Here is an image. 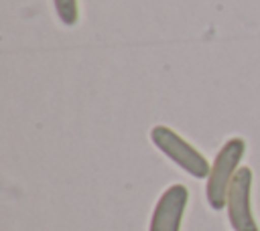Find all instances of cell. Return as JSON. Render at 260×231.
<instances>
[{"mask_svg":"<svg viewBox=\"0 0 260 231\" xmlns=\"http://www.w3.org/2000/svg\"><path fill=\"white\" fill-rule=\"evenodd\" d=\"M244 154H246V142L242 138H230L217 152L205 184V197L213 211H221L228 205V192L236 172L240 170V162Z\"/></svg>","mask_w":260,"mask_h":231,"instance_id":"obj_1","label":"cell"},{"mask_svg":"<svg viewBox=\"0 0 260 231\" xmlns=\"http://www.w3.org/2000/svg\"><path fill=\"white\" fill-rule=\"evenodd\" d=\"M150 140L167 158H171L187 174H191L195 178L209 176L211 166H209L207 158L197 148H193L185 138H181L177 132H173L169 126H154L150 130Z\"/></svg>","mask_w":260,"mask_h":231,"instance_id":"obj_2","label":"cell"},{"mask_svg":"<svg viewBox=\"0 0 260 231\" xmlns=\"http://www.w3.org/2000/svg\"><path fill=\"white\" fill-rule=\"evenodd\" d=\"M252 170L248 166H242L230 186L228 192V219L234 231H258L256 219L252 215Z\"/></svg>","mask_w":260,"mask_h":231,"instance_id":"obj_3","label":"cell"},{"mask_svg":"<svg viewBox=\"0 0 260 231\" xmlns=\"http://www.w3.org/2000/svg\"><path fill=\"white\" fill-rule=\"evenodd\" d=\"M189 190L183 184H171L156 201L148 231H181L183 215L187 209Z\"/></svg>","mask_w":260,"mask_h":231,"instance_id":"obj_4","label":"cell"},{"mask_svg":"<svg viewBox=\"0 0 260 231\" xmlns=\"http://www.w3.org/2000/svg\"><path fill=\"white\" fill-rule=\"evenodd\" d=\"M55 4V12L59 16V20L65 26H73L79 18V8H77V0H53Z\"/></svg>","mask_w":260,"mask_h":231,"instance_id":"obj_5","label":"cell"}]
</instances>
